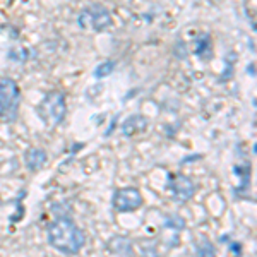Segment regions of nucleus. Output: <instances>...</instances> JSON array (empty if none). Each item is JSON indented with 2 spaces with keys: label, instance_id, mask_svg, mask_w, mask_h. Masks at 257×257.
<instances>
[{
  "label": "nucleus",
  "instance_id": "nucleus-1",
  "mask_svg": "<svg viewBox=\"0 0 257 257\" xmlns=\"http://www.w3.org/2000/svg\"><path fill=\"white\" fill-rule=\"evenodd\" d=\"M48 242L65 255H74L84 247L86 235L70 218H59L50 223Z\"/></svg>",
  "mask_w": 257,
  "mask_h": 257
},
{
  "label": "nucleus",
  "instance_id": "nucleus-2",
  "mask_svg": "<svg viewBox=\"0 0 257 257\" xmlns=\"http://www.w3.org/2000/svg\"><path fill=\"white\" fill-rule=\"evenodd\" d=\"M38 115L50 128L59 127L67 117V99L64 91H48L38 105Z\"/></svg>",
  "mask_w": 257,
  "mask_h": 257
},
{
  "label": "nucleus",
  "instance_id": "nucleus-3",
  "mask_svg": "<svg viewBox=\"0 0 257 257\" xmlns=\"http://www.w3.org/2000/svg\"><path fill=\"white\" fill-rule=\"evenodd\" d=\"M21 88L12 77H0V122L11 123L18 118Z\"/></svg>",
  "mask_w": 257,
  "mask_h": 257
},
{
  "label": "nucleus",
  "instance_id": "nucleus-4",
  "mask_svg": "<svg viewBox=\"0 0 257 257\" xmlns=\"http://www.w3.org/2000/svg\"><path fill=\"white\" fill-rule=\"evenodd\" d=\"M77 23L82 30H88L91 28L93 31H105L106 28L111 26L113 19H111L110 11L106 9L101 4H93V6H88L86 9H82L77 16Z\"/></svg>",
  "mask_w": 257,
  "mask_h": 257
},
{
  "label": "nucleus",
  "instance_id": "nucleus-5",
  "mask_svg": "<svg viewBox=\"0 0 257 257\" xmlns=\"http://www.w3.org/2000/svg\"><path fill=\"white\" fill-rule=\"evenodd\" d=\"M144 199L143 194L138 187H122L117 189L111 199V204L113 209L118 213H132V211H138L143 206Z\"/></svg>",
  "mask_w": 257,
  "mask_h": 257
},
{
  "label": "nucleus",
  "instance_id": "nucleus-6",
  "mask_svg": "<svg viewBox=\"0 0 257 257\" xmlns=\"http://www.w3.org/2000/svg\"><path fill=\"white\" fill-rule=\"evenodd\" d=\"M167 190L170 192V196L173 197V201L187 202L196 194V185H194V182L189 177L182 175V173H170Z\"/></svg>",
  "mask_w": 257,
  "mask_h": 257
},
{
  "label": "nucleus",
  "instance_id": "nucleus-7",
  "mask_svg": "<svg viewBox=\"0 0 257 257\" xmlns=\"http://www.w3.org/2000/svg\"><path fill=\"white\" fill-rule=\"evenodd\" d=\"M134 243L128 237L117 235L110 238L105 245V257H134Z\"/></svg>",
  "mask_w": 257,
  "mask_h": 257
},
{
  "label": "nucleus",
  "instance_id": "nucleus-8",
  "mask_svg": "<svg viewBox=\"0 0 257 257\" xmlns=\"http://www.w3.org/2000/svg\"><path fill=\"white\" fill-rule=\"evenodd\" d=\"M48 163V155L43 148H30L24 153V165L30 172H38Z\"/></svg>",
  "mask_w": 257,
  "mask_h": 257
},
{
  "label": "nucleus",
  "instance_id": "nucleus-9",
  "mask_svg": "<svg viewBox=\"0 0 257 257\" xmlns=\"http://www.w3.org/2000/svg\"><path fill=\"white\" fill-rule=\"evenodd\" d=\"M148 128V118L144 115H131L125 122L122 123V136L132 138L144 132Z\"/></svg>",
  "mask_w": 257,
  "mask_h": 257
},
{
  "label": "nucleus",
  "instance_id": "nucleus-10",
  "mask_svg": "<svg viewBox=\"0 0 257 257\" xmlns=\"http://www.w3.org/2000/svg\"><path fill=\"white\" fill-rule=\"evenodd\" d=\"M194 53L201 60H211L213 59V47H211V35L208 33H202L196 38L194 43Z\"/></svg>",
  "mask_w": 257,
  "mask_h": 257
},
{
  "label": "nucleus",
  "instance_id": "nucleus-11",
  "mask_svg": "<svg viewBox=\"0 0 257 257\" xmlns=\"http://www.w3.org/2000/svg\"><path fill=\"white\" fill-rule=\"evenodd\" d=\"M7 55H9V60H12V62L26 64L28 60L35 59L36 50L35 48H26V47H12Z\"/></svg>",
  "mask_w": 257,
  "mask_h": 257
},
{
  "label": "nucleus",
  "instance_id": "nucleus-12",
  "mask_svg": "<svg viewBox=\"0 0 257 257\" xmlns=\"http://www.w3.org/2000/svg\"><path fill=\"white\" fill-rule=\"evenodd\" d=\"M235 173L240 177V187L235 189V192L240 194V192H243V190H247L248 185H250V163L237 165V167H235Z\"/></svg>",
  "mask_w": 257,
  "mask_h": 257
},
{
  "label": "nucleus",
  "instance_id": "nucleus-13",
  "mask_svg": "<svg viewBox=\"0 0 257 257\" xmlns=\"http://www.w3.org/2000/svg\"><path fill=\"white\" fill-rule=\"evenodd\" d=\"M113 70H115V62H111V60H105V62H101V64L98 65L96 70H94V77L96 79H103V77H108L113 74Z\"/></svg>",
  "mask_w": 257,
  "mask_h": 257
},
{
  "label": "nucleus",
  "instance_id": "nucleus-14",
  "mask_svg": "<svg viewBox=\"0 0 257 257\" xmlns=\"http://www.w3.org/2000/svg\"><path fill=\"white\" fill-rule=\"evenodd\" d=\"M196 255L197 257H216V250H214V245L209 240H201V242L197 243Z\"/></svg>",
  "mask_w": 257,
  "mask_h": 257
},
{
  "label": "nucleus",
  "instance_id": "nucleus-15",
  "mask_svg": "<svg viewBox=\"0 0 257 257\" xmlns=\"http://www.w3.org/2000/svg\"><path fill=\"white\" fill-rule=\"evenodd\" d=\"M173 53H175L177 59H187L189 52H187V45H185V41H184V40H182V41H177Z\"/></svg>",
  "mask_w": 257,
  "mask_h": 257
},
{
  "label": "nucleus",
  "instance_id": "nucleus-16",
  "mask_svg": "<svg viewBox=\"0 0 257 257\" xmlns=\"http://www.w3.org/2000/svg\"><path fill=\"white\" fill-rule=\"evenodd\" d=\"M167 226L170 228H177V230H182V228L185 226V223H184V218H180V216H177V214H173V216H168L167 218V223H165Z\"/></svg>",
  "mask_w": 257,
  "mask_h": 257
},
{
  "label": "nucleus",
  "instance_id": "nucleus-17",
  "mask_svg": "<svg viewBox=\"0 0 257 257\" xmlns=\"http://www.w3.org/2000/svg\"><path fill=\"white\" fill-rule=\"evenodd\" d=\"M248 74H252V76H254V64L248 65Z\"/></svg>",
  "mask_w": 257,
  "mask_h": 257
},
{
  "label": "nucleus",
  "instance_id": "nucleus-18",
  "mask_svg": "<svg viewBox=\"0 0 257 257\" xmlns=\"http://www.w3.org/2000/svg\"><path fill=\"white\" fill-rule=\"evenodd\" d=\"M0 204H2V201H0Z\"/></svg>",
  "mask_w": 257,
  "mask_h": 257
}]
</instances>
